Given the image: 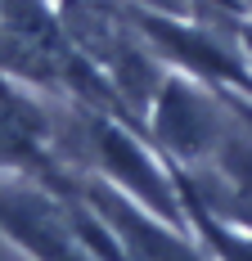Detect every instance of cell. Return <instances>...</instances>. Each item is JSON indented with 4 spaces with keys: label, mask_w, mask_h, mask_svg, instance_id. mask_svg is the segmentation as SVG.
<instances>
[{
    "label": "cell",
    "mask_w": 252,
    "mask_h": 261,
    "mask_svg": "<svg viewBox=\"0 0 252 261\" xmlns=\"http://www.w3.org/2000/svg\"><path fill=\"white\" fill-rule=\"evenodd\" d=\"M131 5H144V9L171 14V18H194V0H131Z\"/></svg>",
    "instance_id": "obj_3"
},
{
    "label": "cell",
    "mask_w": 252,
    "mask_h": 261,
    "mask_svg": "<svg viewBox=\"0 0 252 261\" xmlns=\"http://www.w3.org/2000/svg\"><path fill=\"white\" fill-rule=\"evenodd\" d=\"M234 41L243 45V54H248V63H252V18H234Z\"/></svg>",
    "instance_id": "obj_4"
},
{
    "label": "cell",
    "mask_w": 252,
    "mask_h": 261,
    "mask_svg": "<svg viewBox=\"0 0 252 261\" xmlns=\"http://www.w3.org/2000/svg\"><path fill=\"white\" fill-rule=\"evenodd\" d=\"M63 158L50 144V113L41 90L0 72V176L50 180Z\"/></svg>",
    "instance_id": "obj_2"
},
{
    "label": "cell",
    "mask_w": 252,
    "mask_h": 261,
    "mask_svg": "<svg viewBox=\"0 0 252 261\" xmlns=\"http://www.w3.org/2000/svg\"><path fill=\"white\" fill-rule=\"evenodd\" d=\"M0 234L32 261H99L77 234L68 203L32 176H0Z\"/></svg>",
    "instance_id": "obj_1"
}]
</instances>
